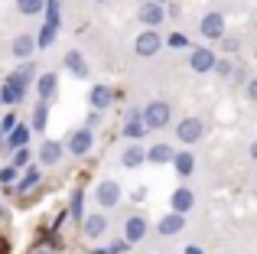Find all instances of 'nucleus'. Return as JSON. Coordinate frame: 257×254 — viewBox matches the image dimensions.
Returning a JSON list of instances; mask_svg holds the SVG:
<instances>
[{
	"mask_svg": "<svg viewBox=\"0 0 257 254\" xmlns=\"http://www.w3.org/2000/svg\"><path fill=\"white\" fill-rule=\"evenodd\" d=\"M33 49H36V43H33V36H20L17 43H13V56L17 59H30Z\"/></svg>",
	"mask_w": 257,
	"mask_h": 254,
	"instance_id": "23",
	"label": "nucleus"
},
{
	"mask_svg": "<svg viewBox=\"0 0 257 254\" xmlns=\"http://www.w3.org/2000/svg\"><path fill=\"white\" fill-rule=\"evenodd\" d=\"M26 85H30V82H26L20 72H13V75L7 78L4 85H0V101H4V104H17V101H23Z\"/></svg>",
	"mask_w": 257,
	"mask_h": 254,
	"instance_id": "1",
	"label": "nucleus"
},
{
	"mask_svg": "<svg viewBox=\"0 0 257 254\" xmlns=\"http://www.w3.org/2000/svg\"><path fill=\"white\" fill-rule=\"evenodd\" d=\"M107 231V218L104 215H88L85 218V235L88 238H98V235H104Z\"/></svg>",
	"mask_w": 257,
	"mask_h": 254,
	"instance_id": "15",
	"label": "nucleus"
},
{
	"mask_svg": "<svg viewBox=\"0 0 257 254\" xmlns=\"http://www.w3.org/2000/svg\"><path fill=\"white\" fill-rule=\"evenodd\" d=\"M144 160H147L144 147H127V150H124V166H131V170H134V166H140Z\"/></svg>",
	"mask_w": 257,
	"mask_h": 254,
	"instance_id": "24",
	"label": "nucleus"
},
{
	"mask_svg": "<svg viewBox=\"0 0 257 254\" xmlns=\"http://www.w3.org/2000/svg\"><path fill=\"white\" fill-rule=\"evenodd\" d=\"M144 124L147 127H166L170 124V104L166 101H150L144 108Z\"/></svg>",
	"mask_w": 257,
	"mask_h": 254,
	"instance_id": "2",
	"label": "nucleus"
},
{
	"mask_svg": "<svg viewBox=\"0 0 257 254\" xmlns=\"http://www.w3.org/2000/svg\"><path fill=\"white\" fill-rule=\"evenodd\" d=\"M153 4H166V0H153Z\"/></svg>",
	"mask_w": 257,
	"mask_h": 254,
	"instance_id": "40",
	"label": "nucleus"
},
{
	"mask_svg": "<svg viewBox=\"0 0 257 254\" xmlns=\"http://www.w3.org/2000/svg\"><path fill=\"white\" fill-rule=\"evenodd\" d=\"M20 13H26V17H33V13H39L43 10V0H20Z\"/></svg>",
	"mask_w": 257,
	"mask_h": 254,
	"instance_id": "27",
	"label": "nucleus"
},
{
	"mask_svg": "<svg viewBox=\"0 0 257 254\" xmlns=\"http://www.w3.org/2000/svg\"><path fill=\"white\" fill-rule=\"evenodd\" d=\"M186 254H205V251H202L199 244H189V248H186Z\"/></svg>",
	"mask_w": 257,
	"mask_h": 254,
	"instance_id": "37",
	"label": "nucleus"
},
{
	"mask_svg": "<svg viewBox=\"0 0 257 254\" xmlns=\"http://www.w3.org/2000/svg\"><path fill=\"white\" fill-rule=\"evenodd\" d=\"M56 85H59V78L52 75V72H49V75H43V78H39V85H36L39 98H43V101H49V98L56 95Z\"/></svg>",
	"mask_w": 257,
	"mask_h": 254,
	"instance_id": "19",
	"label": "nucleus"
},
{
	"mask_svg": "<svg viewBox=\"0 0 257 254\" xmlns=\"http://www.w3.org/2000/svg\"><path fill=\"white\" fill-rule=\"evenodd\" d=\"M157 228H160V235H176V231H182V228H186V218H182L179 212H170L166 218H160V225H157Z\"/></svg>",
	"mask_w": 257,
	"mask_h": 254,
	"instance_id": "11",
	"label": "nucleus"
},
{
	"mask_svg": "<svg viewBox=\"0 0 257 254\" xmlns=\"http://www.w3.org/2000/svg\"><path fill=\"white\" fill-rule=\"evenodd\" d=\"M144 235H147V222L140 215H134V218H127V222H124V241L127 244H137Z\"/></svg>",
	"mask_w": 257,
	"mask_h": 254,
	"instance_id": "9",
	"label": "nucleus"
},
{
	"mask_svg": "<svg viewBox=\"0 0 257 254\" xmlns=\"http://www.w3.org/2000/svg\"><path fill=\"white\" fill-rule=\"evenodd\" d=\"M189 65H192L195 72H212L215 69V52L212 49H192V56H189Z\"/></svg>",
	"mask_w": 257,
	"mask_h": 254,
	"instance_id": "8",
	"label": "nucleus"
},
{
	"mask_svg": "<svg viewBox=\"0 0 257 254\" xmlns=\"http://www.w3.org/2000/svg\"><path fill=\"white\" fill-rule=\"evenodd\" d=\"M39 179H43V173H39V166H30V170H26V176H23V179L17 183V192H20V196H23V192H30L33 186L39 183Z\"/></svg>",
	"mask_w": 257,
	"mask_h": 254,
	"instance_id": "21",
	"label": "nucleus"
},
{
	"mask_svg": "<svg viewBox=\"0 0 257 254\" xmlns=\"http://www.w3.org/2000/svg\"><path fill=\"white\" fill-rule=\"evenodd\" d=\"M43 127H46V101L39 98L36 111H33V131H43Z\"/></svg>",
	"mask_w": 257,
	"mask_h": 254,
	"instance_id": "26",
	"label": "nucleus"
},
{
	"mask_svg": "<svg viewBox=\"0 0 257 254\" xmlns=\"http://www.w3.org/2000/svg\"><path fill=\"white\" fill-rule=\"evenodd\" d=\"M0 254H10V251H7V241H4V238H0Z\"/></svg>",
	"mask_w": 257,
	"mask_h": 254,
	"instance_id": "38",
	"label": "nucleus"
},
{
	"mask_svg": "<svg viewBox=\"0 0 257 254\" xmlns=\"http://www.w3.org/2000/svg\"><path fill=\"white\" fill-rule=\"evenodd\" d=\"M202 134H205V124H202L199 117H186V121L176 124V137H179L182 144H195Z\"/></svg>",
	"mask_w": 257,
	"mask_h": 254,
	"instance_id": "3",
	"label": "nucleus"
},
{
	"mask_svg": "<svg viewBox=\"0 0 257 254\" xmlns=\"http://www.w3.org/2000/svg\"><path fill=\"white\" fill-rule=\"evenodd\" d=\"M192 202H195V199H192L189 189H176L173 192V212H179V215H186V212L192 209Z\"/></svg>",
	"mask_w": 257,
	"mask_h": 254,
	"instance_id": "14",
	"label": "nucleus"
},
{
	"mask_svg": "<svg viewBox=\"0 0 257 254\" xmlns=\"http://www.w3.org/2000/svg\"><path fill=\"white\" fill-rule=\"evenodd\" d=\"M127 248H131V244H127V241H124V238H120V241H114V244H111V248H107V254H124Z\"/></svg>",
	"mask_w": 257,
	"mask_h": 254,
	"instance_id": "33",
	"label": "nucleus"
},
{
	"mask_svg": "<svg viewBox=\"0 0 257 254\" xmlns=\"http://www.w3.org/2000/svg\"><path fill=\"white\" fill-rule=\"evenodd\" d=\"M111 88H104V85H94V88H91V108H101V111H104L107 108V104H111Z\"/></svg>",
	"mask_w": 257,
	"mask_h": 254,
	"instance_id": "20",
	"label": "nucleus"
},
{
	"mask_svg": "<svg viewBox=\"0 0 257 254\" xmlns=\"http://www.w3.org/2000/svg\"><path fill=\"white\" fill-rule=\"evenodd\" d=\"M170 163L176 166V173H179V176H192V166H195L192 153H173Z\"/></svg>",
	"mask_w": 257,
	"mask_h": 254,
	"instance_id": "16",
	"label": "nucleus"
},
{
	"mask_svg": "<svg viewBox=\"0 0 257 254\" xmlns=\"http://www.w3.org/2000/svg\"><path fill=\"white\" fill-rule=\"evenodd\" d=\"M65 69L72 72V75H78V78H85L88 75V65H85V59H82V52H65Z\"/></svg>",
	"mask_w": 257,
	"mask_h": 254,
	"instance_id": "13",
	"label": "nucleus"
},
{
	"mask_svg": "<svg viewBox=\"0 0 257 254\" xmlns=\"http://www.w3.org/2000/svg\"><path fill=\"white\" fill-rule=\"evenodd\" d=\"M199 30H202L205 39H221L225 36V17H221V13H208V17L199 23Z\"/></svg>",
	"mask_w": 257,
	"mask_h": 254,
	"instance_id": "5",
	"label": "nucleus"
},
{
	"mask_svg": "<svg viewBox=\"0 0 257 254\" xmlns=\"http://www.w3.org/2000/svg\"><path fill=\"white\" fill-rule=\"evenodd\" d=\"M13 124H17V117H13V114H7V117H4V121H0V131H4V134H7V131H10V127H13Z\"/></svg>",
	"mask_w": 257,
	"mask_h": 254,
	"instance_id": "36",
	"label": "nucleus"
},
{
	"mask_svg": "<svg viewBox=\"0 0 257 254\" xmlns=\"http://www.w3.org/2000/svg\"><path fill=\"white\" fill-rule=\"evenodd\" d=\"M91 254H107V248H98V251H91Z\"/></svg>",
	"mask_w": 257,
	"mask_h": 254,
	"instance_id": "39",
	"label": "nucleus"
},
{
	"mask_svg": "<svg viewBox=\"0 0 257 254\" xmlns=\"http://www.w3.org/2000/svg\"><path fill=\"white\" fill-rule=\"evenodd\" d=\"M43 7H46V13H49V23L59 26V0H43Z\"/></svg>",
	"mask_w": 257,
	"mask_h": 254,
	"instance_id": "28",
	"label": "nucleus"
},
{
	"mask_svg": "<svg viewBox=\"0 0 257 254\" xmlns=\"http://www.w3.org/2000/svg\"><path fill=\"white\" fill-rule=\"evenodd\" d=\"M98 205H104V209H114V205L120 202V186L114 183V179H104V183H98Z\"/></svg>",
	"mask_w": 257,
	"mask_h": 254,
	"instance_id": "4",
	"label": "nucleus"
},
{
	"mask_svg": "<svg viewBox=\"0 0 257 254\" xmlns=\"http://www.w3.org/2000/svg\"><path fill=\"white\" fill-rule=\"evenodd\" d=\"M69 209H72V215H75V218H82V192H75V196H72V205H69Z\"/></svg>",
	"mask_w": 257,
	"mask_h": 254,
	"instance_id": "31",
	"label": "nucleus"
},
{
	"mask_svg": "<svg viewBox=\"0 0 257 254\" xmlns=\"http://www.w3.org/2000/svg\"><path fill=\"white\" fill-rule=\"evenodd\" d=\"M144 134H147V124L140 121V111H134V114H131V121L124 124V137L137 140V137H144Z\"/></svg>",
	"mask_w": 257,
	"mask_h": 254,
	"instance_id": "17",
	"label": "nucleus"
},
{
	"mask_svg": "<svg viewBox=\"0 0 257 254\" xmlns=\"http://www.w3.org/2000/svg\"><path fill=\"white\" fill-rule=\"evenodd\" d=\"M17 179V166H7V170H0V183H13Z\"/></svg>",
	"mask_w": 257,
	"mask_h": 254,
	"instance_id": "32",
	"label": "nucleus"
},
{
	"mask_svg": "<svg viewBox=\"0 0 257 254\" xmlns=\"http://www.w3.org/2000/svg\"><path fill=\"white\" fill-rule=\"evenodd\" d=\"M0 218H4V209H0Z\"/></svg>",
	"mask_w": 257,
	"mask_h": 254,
	"instance_id": "41",
	"label": "nucleus"
},
{
	"mask_svg": "<svg viewBox=\"0 0 257 254\" xmlns=\"http://www.w3.org/2000/svg\"><path fill=\"white\" fill-rule=\"evenodd\" d=\"M26 163H30V150H26V147H17V153H13V166L20 170V166H26Z\"/></svg>",
	"mask_w": 257,
	"mask_h": 254,
	"instance_id": "29",
	"label": "nucleus"
},
{
	"mask_svg": "<svg viewBox=\"0 0 257 254\" xmlns=\"http://www.w3.org/2000/svg\"><path fill=\"white\" fill-rule=\"evenodd\" d=\"M137 17H140V23H147V26H160L166 20V13H163V7H160V4H153V0H150V4L140 7Z\"/></svg>",
	"mask_w": 257,
	"mask_h": 254,
	"instance_id": "10",
	"label": "nucleus"
},
{
	"mask_svg": "<svg viewBox=\"0 0 257 254\" xmlns=\"http://www.w3.org/2000/svg\"><path fill=\"white\" fill-rule=\"evenodd\" d=\"M147 160H150V163H170L173 160V147L170 144H157L150 153H147Z\"/></svg>",
	"mask_w": 257,
	"mask_h": 254,
	"instance_id": "22",
	"label": "nucleus"
},
{
	"mask_svg": "<svg viewBox=\"0 0 257 254\" xmlns=\"http://www.w3.org/2000/svg\"><path fill=\"white\" fill-rule=\"evenodd\" d=\"M98 124H101V114H98V108H94L91 114H88V131H94Z\"/></svg>",
	"mask_w": 257,
	"mask_h": 254,
	"instance_id": "35",
	"label": "nucleus"
},
{
	"mask_svg": "<svg viewBox=\"0 0 257 254\" xmlns=\"http://www.w3.org/2000/svg\"><path fill=\"white\" fill-rule=\"evenodd\" d=\"M56 30H59V26H52V23H46L43 26V30H39V49H49V46H52V39H56Z\"/></svg>",
	"mask_w": 257,
	"mask_h": 254,
	"instance_id": "25",
	"label": "nucleus"
},
{
	"mask_svg": "<svg viewBox=\"0 0 257 254\" xmlns=\"http://www.w3.org/2000/svg\"><path fill=\"white\" fill-rule=\"evenodd\" d=\"M91 131L88 127H82V131H72V137H69V150L75 153V157H85L88 150H91Z\"/></svg>",
	"mask_w": 257,
	"mask_h": 254,
	"instance_id": "7",
	"label": "nucleus"
},
{
	"mask_svg": "<svg viewBox=\"0 0 257 254\" xmlns=\"http://www.w3.org/2000/svg\"><path fill=\"white\" fill-rule=\"evenodd\" d=\"M166 46H173V49H186V46H189V39L182 36V33H173V36L166 39Z\"/></svg>",
	"mask_w": 257,
	"mask_h": 254,
	"instance_id": "30",
	"label": "nucleus"
},
{
	"mask_svg": "<svg viewBox=\"0 0 257 254\" xmlns=\"http://www.w3.org/2000/svg\"><path fill=\"white\" fill-rule=\"evenodd\" d=\"M39 157H43V163H59V160H62V147L56 144V140H46L43 144V150H39Z\"/></svg>",
	"mask_w": 257,
	"mask_h": 254,
	"instance_id": "18",
	"label": "nucleus"
},
{
	"mask_svg": "<svg viewBox=\"0 0 257 254\" xmlns=\"http://www.w3.org/2000/svg\"><path fill=\"white\" fill-rule=\"evenodd\" d=\"M221 49H225V52H238V39L225 36V39H221Z\"/></svg>",
	"mask_w": 257,
	"mask_h": 254,
	"instance_id": "34",
	"label": "nucleus"
},
{
	"mask_svg": "<svg viewBox=\"0 0 257 254\" xmlns=\"http://www.w3.org/2000/svg\"><path fill=\"white\" fill-rule=\"evenodd\" d=\"M7 134H10V137H7L4 150H10V147H26V140H30V127H26V124H13Z\"/></svg>",
	"mask_w": 257,
	"mask_h": 254,
	"instance_id": "12",
	"label": "nucleus"
},
{
	"mask_svg": "<svg viewBox=\"0 0 257 254\" xmlns=\"http://www.w3.org/2000/svg\"><path fill=\"white\" fill-rule=\"evenodd\" d=\"M160 46H163V39L157 36V30H147L137 36V56H157Z\"/></svg>",
	"mask_w": 257,
	"mask_h": 254,
	"instance_id": "6",
	"label": "nucleus"
}]
</instances>
